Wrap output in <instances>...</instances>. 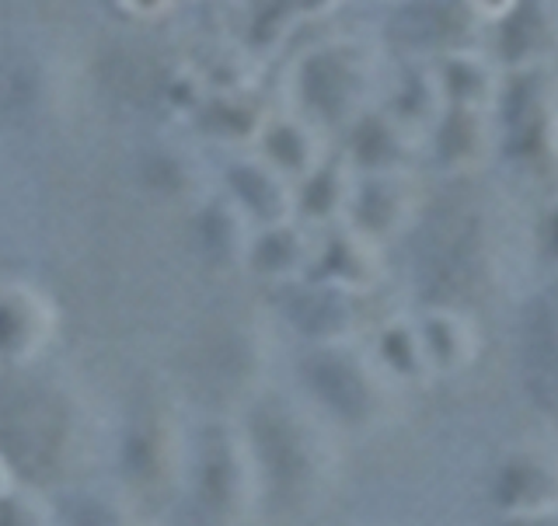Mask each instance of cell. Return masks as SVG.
Masks as SVG:
<instances>
[{"label": "cell", "mask_w": 558, "mask_h": 526, "mask_svg": "<svg viewBox=\"0 0 558 526\" xmlns=\"http://www.w3.org/2000/svg\"><path fill=\"white\" fill-rule=\"evenodd\" d=\"M531 196L496 168L426 179V196L395 244L423 307L458 310L488 286L506 234L527 223Z\"/></svg>", "instance_id": "obj_1"}, {"label": "cell", "mask_w": 558, "mask_h": 526, "mask_svg": "<svg viewBox=\"0 0 558 526\" xmlns=\"http://www.w3.org/2000/svg\"><path fill=\"white\" fill-rule=\"evenodd\" d=\"M388 63L391 57L366 25L322 35L287 60L283 105L336 144L366 105L380 101Z\"/></svg>", "instance_id": "obj_2"}, {"label": "cell", "mask_w": 558, "mask_h": 526, "mask_svg": "<svg viewBox=\"0 0 558 526\" xmlns=\"http://www.w3.org/2000/svg\"><path fill=\"white\" fill-rule=\"evenodd\" d=\"M493 168L527 196L558 179V60L502 70L493 109Z\"/></svg>", "instance_id": "obj_3"}, {"label": "cell", "mask_w": 558, "mask_h": 526, "mask_svg": "<svg viewBox=\"0 0 558 526\" xmlns=\"http://www.w3.org/2000/svg\"><path fill=\"white\" fill-rule=\"evenodd\" d=\"M363 25L395 60H436L488 39L478 0H380Z\"/></svg>", "instance_id": "obj_4"}, {"label": "cell", "mask_w": 558, "mask_h": 526, "mask_svg": "<svg viewBox=\"0 0 558 526\" xmlns=\"http://www.w3.org/2000/svg\"><path fill=\"white\" fill-rule=\"evenodd\" d=\"M63 408L49 391L28 380L0 388V447L25 475H43L63 447Z\"/></svg>", "instance_id": "obj_5"}, {"label": "cell", "mask_w": 558, "mask_h": 526, "mask_svg": "<svg viewBox=\"0 0 558 526\" xmlns=\"http://www.w3.org/2000/svg\"><path fill=\"white\" fill-rule=\"evenodd\" d=\"M513 348L523 391L537 408L558 415V272L523 296Z\"/></svg>", "instance_id": "obj_6"}, {"label": "cell", "mask_w": 558, "mask_h": 526, "mask_svg": "<svg viewBox=\"0 0 558 526\" xmlns=\"http://www.w3.org/2000/svg\"><path fill=\"white\" fill-rule=\"evenodd\" d=\"M426 196V179L418 171H388V174H356L349 188L345 217L360 237L371 244H395L409 231Z\"/></svg>", "instance_id": "obj_7"}, {"label": "cell", "mask_w": 558, "mask_h": 526, "mask_svg": "<svg viewBox=\"0 0 558 526\" xmlns=\"http://www.w3.org/2000/svg\"><path fill=\"white\" fill-rule=\"evenodd\" d=\"M485 168H493V115L488 109L444 105V112L423 133V150H418L423 179H453Z\"/></svg>", "instance_id": "obj_8"}, {"label": "cell", "mask_w": 558, "mask_h": 526, "mask_svg": "<svg viewBox=\"0 0 558 526\" xmlns=\"http://www.w3.org/2000/svg\"><path fill=\"white\" fill-rule=\"evenodd\" d=\"M336 150L356 174L418 171L423 136H415L409 126H401L380 101H374L336 136Z\"/></svg>", "instance_id": "obj_9"}, {"label": "cell", "mask_w": 558, "mask_h": 526, "mask_svg": "<svg viewBox=\"0 0 558 526\" xmlns=\"http://www.w3.org/2000/svg\"><path fill=\"white\" fill-rule=\"evenodd\" d=\"M217 188L231 199L252 227L293 220V182L269 161L248 150H227L220 157Z\"/></svg>", "instance_id": "obj_10"}, {"label": "cell", "mask_w": 558, "mask_h": 526, "mask_svg": "<svg viewBox=\"0 0 558 526\" xmlns=\"http://www.w3.org/2000/svg\"><path fill=\"white\" fill-rule=\"evenodd\" d=\"M502 70L558 60V0H513L485 39Z\"/></svg>", "instance_id": "obj_11"}, {"label": "cell", "mask_w": 558, "mask_h": 526, "mask_svg": "<svg viewBox=\"0 0 558 526\" xmlns=\"http://www.w3.org/2000/svg\"><path fill=\"white\" fill-rule=\"evenodd\" d=\"M272 105L262 101L252 87H209L203 101L192 109V126L203 139L227 150H248Z\"/></svg>", "instance_id": "obj_12"}, {"label": "cell", "mask_w": 558, "mask_h": 526, "mask_svg": "<svg viewBox=\"0 0 558 526\" xmlns=\"http://www.w3.org/2000/svg\"><path fill=\"white\" fill-rule=\"evenodd\" d=\"M331 147L336 144H331L318 126H311L304 115H296L287 105L266 115L252 144V150L262 161H269L279 174H287L293 185L301 182L307 171L318 168L331 154Z\"/></svg>", "instance_id": "obj_13"}, {"label": "cell", "mask_w": 558, "mask_h": 526, "mask_svg": "<svg viewBox=\"0 0 558 526\" xmlns=\"http://www.w3.org/2000/svg\"><path fill=\"white\" fill-rule=\"evenodd\" d=\"M301 377L314 391V397L322 401L325 408H331L345 423H363L371 415L374 394H371V380L360 370V363L342 353V348L318 345L301 359Z\"/></svg>", "instance_id": "obj_14"}, {"label": "cell", "mask_w": 558, "mask_h": 526, "mask_svg": "<svg viewBox=\"0 0 558 526\" xmlns=\"http://www.w3.org/2000/svg\"><path fill=\"white\" fill-rule=\"evenodd\" d=\"M380 105L388 109L401 126L423 136L433 119L444 112V95L436 84L429 60H395L388 63V77L380 87Z\"/></svg>", "instance_id": "obj_15"}, {"label": "cell", "mask_w": 558, "mask_h": 526, "mask_svg": "<svg viewBox=\"0 0 558 526\" xmlns=\"http://www.w3.org/2000/svg\"><path fill=\"white\" fill-rule=\"evenodd\" d=\"M374 248L366 237H360L349 223H328L318 227V244H314L307 261V279L328 286H363L374 269Z\"/></svg>", "instance_id": "obj_16"}, {"label": "cell", "mask_w": 558, "mask_h": 526, "mask_svg": "<svg viewBox=\"0 0 558 526\" xmlns=\"http://www.w3.org/2000/svg\"><path fill=\"white\" fill-rule=\"evenodd\" d=\"M279 307H283V318L290 328H296L301 335L325 342V339H339L342 331L353 325V301L349 293L328 283H293L279 296Z\"/></svg>", "instance_id": "obj_17"}, {"label": "cell", "mask_w": 558, "mask_h": 526, "mask_svg": "<svg viewBox=\"0 0 558 526\" xmlns=\"http://www.w3.org/2000/svg\"><path fill=\"white\" fill-rule=\"evenodd\" d=\"M436 84H440L444 105H464V109H493L502 66L488 57V49H458L429 60Z\"/></svg>", "instance_id": "obj_18"}, {"label": "cell", "mask_w": 558, "mask_h": 526, "mask_svg": "<svg viewBox=\"0 0 558 526\" xmlns=\"http://www.w3.org/2000/svg\"><path fill=\"white\" fill-rule=\"evenodd\" d=\"M349 188H353V168L331 147L325 161L293 185V217L314 227V231L328 223H339L345 217Z\"/></svg>", "instance_id": "obj_19"}, {"label": "cell", "mask_w": 558, "mask_h": 526, "mask_svg": "<svg viewBox=\"0 0 558 526\" xmlns=\"http://www.w3.org/2000/svg\"><path fill=\"white\" fill-rule=\"evenodd\" d=\"M49 101V74L32 52H8L0 57V122L28 126L43 115Z\"/></svg>", "instance_id": "obj_20"}, {"label": "cell", "mask_w": 558, "mask_h": 526, "mask_svg": "<svg viewBox=\"0 0 558 526\" xmlns=\"http://www.w3.org/2000/svg\"><path fill=\"white\" fill-rule=\"evenodd\" d=\"M311 231L314 227L301 223V220H283V223H269V227H255V234L248 241V269L258 272V276H269V279H279V276H290L301 266L311 261Z\"/></svg>", "instance_id": "obj_21"}, {"label": "cell", "mask_w": 558, "mask_h": 526, "mask_svg": "<svg viewBox=\"0 0 558 526\" xmlns=\"http://www.w3.org/2000/svg\"><path fill=\"white\" fill-rule=\"evenodd\" d=\"M248 220L241 217V209L223 196L220 188L206 192L196 209V237L199 248L214 261H231L248 255Z\"/></svg>", "instance_id": "obj_22"}, {"label": "cell", "mask_w": 558, "mask_h": 526, "mask_svg": "<svg viewBox=\"0 0 558 526\" xmlns=\"http://www.w3.org/2000/svg\"><path fill=\"white\" fill-rule=\"evenodd\" d=\"M255 447L262 453V464L272 475V481L279 488H290L304 478V447H301V436L290 426V418L276 408H262L255 412Z\"/></svg>", "instance_id": "obj_23"}, {"label": "cell", "mask_w": 558, "mask_h": 526, "mask_svg": "<svg viewBox=\"0 0 558 526\" xmlns=\"http://www.w3.org/2000/svg\"><path fill=\"white\" fill-rule=\"evenodd\" d=\"M136 179H140V188L150 192L154 199H192L203 192L199 161L192 154L171 150V147H157L140 157Z\"/></svg>", "instance_id": "obj_24"}, {"label": "cell", "mask_w": 558, "mask_h": 526, "mask_svg": "<svg viewBox=\"0 0 558 526\" xmlns=\"http://www.w3.org/2000/svg\"><path fill=\"white\" fill-rule=\"evenodd\" d=\"M101 81L105 87L116 95V98H126V101H144L150 91H165L161 77L154 74V63L150 57L126 46H116L101 57Z\"/></svg>", "instance_id": "obj_25"}, {"label": "cell", "mask_w": 558, "mask_h": 526, "mask_svg": "<svg viewBox=\"0 0 558 526\" xmlns=\"http://www.w3.org/2000/svg\"><path fill=\"white\" fill-rule=\"evenodd\" d=\"M527 244L537 266L545 272H558V188L541 192L527 209Z\"/></svg>", "instance_id": "obj_26"}, {"label": "cell", "mask_w": 558, "mask_h": 526, "mask_svg": "<svg viewBox=\"0 0 558 526\" xmlns=\"http://www.w3.org/2000/svg\"><path fill=\"white\" fill-rule=\"evenodd\" d=\"M418 353H423V339H415L409 328L395 325L380 335V359L401 377H412L418 370Z\"/></svg>", "instance_id": "obj_27"}, {"label": "cell", "mask_w": 558, "mask_h": 526, "mask_svg": "<svg viewBox=\"0 0 558 526\" xmlns=\"http://www.w3.org/2000/svg\"><path fill=\"white\" fill-rule=\"evenodd\" d=\"M203 496H206L209 505H214V510H220V505L227 502V496H231V461H227L220 440H214V443L206 447V457H203Z\"/></svg>", "instance_id": "obj_28"}, {"label": "cell", "mask_w": 558, "mask_h": 526, "mask_svg": "<svg viewBox=\"0 0 558 526\" xmlns=\"http://www.w3.org/2000/svg\"><path fill=\"white\" fill-rule=\"evenodd\" d=\"M531 485H534V475L527 467H506L499 475V481H496V499L502 505H513L520 499H527Z\"/></svg>", "instance_id": "obj_29"}, {"label": "cell", "mask_w": 558, "mask_h": 526, "mask_svg": "<svg viewBox=\"0 0 558 526\" xmlns=\"http://www.w3.org/2000/svg\"><path fill=\"white\" fill-rule=\"evenodd\" d=\"M17 342H22V307L0 301V348H11Z\"/></svg>", "instance_id": "obj_30"}, {"label": "cell", "mask_w": 558, "mask_h": 526, "mask_svg": "<svg viewBox=\"0 0 558 526\" xmlns=\"http://www.w3.org/2000/svg\"><path fill=\"white\" fill-rule=\"evenodd\" d=\"M66 523L70 526H119L98 502H74L66 513Z\"/></svg>", "instance_id": "obj_31"}, {"label": "cell", "mask_w": 558, "mask_h": 526, "mask_svg": "<svg viewBox=\"0 0 558 526\" xmlns=\"http://www.w3.org/2000/svg\"><path fill=\"white\" fill-rule=\"evenodd\" d=\"M356 4H380V0H356Z\"/></svg>", "instance_id": "obj_32"}, {"label": "cell", "mask_w": 558, "mask_h": 526, "mask_svg": "<svg viewBox=\"0 0 558 526\" xmlns=\"http://www.w3.org/2000/svg\"><path fill=\"white\" fill-rule=\"evenodd\" d=\"M555 188H558V179H555Z\"/></svg>", "instance_id": "obj_33"}, {"label": "cell", "mask_w": 558, "mask_h": 526, "mask_svg": "<svg viewBox=\"0 0 558 526\" xmlns=\"http://www.w3.org/2000/svg\"><path fill=\"white\" fill-rule=\"evenodd\" d=\"M517 526H520V523H517ZM523 526H527V523H523Z\"/></svg>", "instance_id": "obj_34"}]
</instances>
